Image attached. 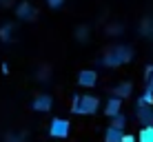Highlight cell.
<instances>
[{"label":"cell","mask_w":153,"mask_h":142,"mask_svg":"<svg viewBox=\"0 0 153 142\" xmlns=\"http://www.w3.org/2000/svg\"><path fill=\"white\" fill-rule=\"evenodd\" d=\"M11 31H13L11 25H4V27L0 29V40H2V42H9V40H11Z\"/></svg>","instance_id":"7c38bea8"},{"label":"cell","mask_w":153,"mask_h":142,"mask_svg":"<svg viewBox=\"0 0 153 142\" xmlns=\"http://www.w3.org/2000/svg\"><path fill=\"white\" fill-rule=\"evenodd\" d=\"M135 115L142 124H153V104H144V102H138V109H135Z\"/></svg>","instance_id":"5b68a950"},{"label":"cell","mask_w":153,"mask_h":142,"mask_svg":"<svg viewBox=\"0 0 153 142\" xmlns=\"http://www.w3.org/2000/svg\"><path fill=\"white\" fill-rule=\"evenodd\" d=\"M16 16L22 18V20H33L36 18V9L31 7L29 2H22V4H18V9H16Z\"/></svg>","instance_id":"ba28073f"},{"label":"cell","mask_w":153,"mask_h":142,"mask_svg":"<svg viewBox=\"0 0 153 142\" xmlns=\"http://www.w3.org/2000/svg\"><path fill=\"white\" fill-rule=\"evenodd\" d=\"M96 82H98V71H93V69H82L80 76H78V85L84 89L96 87Z\"/></svg>","instance_id":"8992f818"},{"label":"cell","mask_w":153,"mask_h":142,"mask_svg":"<svg viewBox=\"0 0 153 142\" xmlns=\"http://www.w3.org/2000/svg\"><path fill=\"white\" fill-rule=\"evenodd\" d=\"M111 127H118V129H124V127H126V115H124L122 111L111 118Z\"/></svg>","instance_id":"8fae6325"},{"label":"cell","mask_w":153,"mask_h":142,"mask_svg":"<svg viewBox=\"0 0 153 142\" xmlns=\"http://www.w3.org/2000/svg\"><path fill=\"white\" fill-rule=\"evenodd\" d=\"M146 80H149V85H146V87H149V89H153V73H151L149 78H146Z\"/></svg>","instance_id":"ac0fdd59"},{"label":"cell","mask_w":153,"mask_h":142,"mask_svg":"<svg viewBox=\"0 0 153 142\" xmlns=\"http://www.w3.org/2000/svg\"><path fill=\"white\" fill-rule=\"evenodd\" d=\"M51 107H53V98L49 96V93H42V96H36L31 100V109L38 113H45V111H51Z\"/></svg>","instance_id":"277c9868"},{"label":"cell","mask_w":153,"mask_h":142,"mask_svg":"<svg viewBox=\"0 0 153 142\" xmlns=\"http://www.w3.org/2000/svg\"><path fill=\"white\" fill-rule=\"evenodd\" d=\"M122 111V98L113 96L107 100V104H104V115H109V118H113V115H118Z\"/></svg>","instance_id":"52a82bcc"},{"label":"cell","mask_w":153,"mask_h":142,"mask_svg":"<svg viewBox=\"0 0 153 142\" xmlns=\"http://www.w3.org/2000/svg\"><path fill=\"white\" fill-rule=\"evenodd\" d=\"M122 138H124V129L109 127L104 131V142H122Z\"/></svg>","instance_id":"9c48e42d"},{"label":"cell","mask_w":153,"mask_h":142,"mask_svg":"<svg viewBox=\"0 0 153 142\" xmlns=\"http://www.w3.org/2000/svg\"><path fill=\"white\" fill-rule=\"evenodd\" d=\"M131 93H133V85H131V82H120L118 87L113 89V96H118V98H129Z\"/></svg>","instance_id":"30bf717a"},{"label":"cell","mask_w":153,"mask_h":142,"mask_svg":"<svg viewBox=\"0 0 153 142\" xmlns=\"http://www.w3.org/2000/svg\"><path fill=\"white\" fill-rule=\"evenodd\" d=\"M122 142H135V135H126V133H124V138H122Z\"/></svg>","instance_id":"e0dca14e"},{"label":"cell","mask_w":153,"mask_h":142,"mask_svg":"<svg viewBox=\"0 0 153 142\" xmlns=\"http://www.w3.org/2000/svg\"><path fill=\"white\" fill-rule=\"evenodd\" d=\"M78 40H80V42L89 40V27H80L78 29Z\"/></svg>","instance_id":"5bb4252c"},{"label":"cell","mask_w":153,"mask_h":142,"mask_svg":"<svg viewBox=\"0 0 153 142\" xmlns=\"http://www.w3.org/2000/svg\"><path fill=\"white\" fill-rule=\"evenodd\" d=\"M138 102H144V104H153V89H149L146 87L144 89V93L138 98Z\"/></svg>","instance_id":"4fadbf2b"},{"label":"cell","mask_w":153,"mask_h":142,"mask_svg":"<svg viewBox=\"0 0 153 142\" xmlns=\"http://www.w3.org/2000/svg\"><path fill=\"white\" fill-rule=\"evenodd\" d=\"M131 58H133V49L118 45V47H113V49H109L107 54L102 56L100 62H102L104 67H120V65H124V62H129Z\"/></svg>","instance_id":"6da1fadb"},{"label":"cell","mask_w":153,"mask_h":142,"mask_svg":"<svg viewBox=\"0 0 153 142\" xmlns=\"http://www.w3.org/2000/svg\"><path fill=\"white\" fill-rule=\"evenodd\" d=\"M51 78V73H49V69H42L40 73H38V80H49Z\"/></svg>","instance_id":"2e32d148"},{"label":"cell","mask_w":153,"mask_h":142,"mask_svg":"<svg viewBox=\"0 0 153 142\" xmlns=\"http://www.w3.org/2000/svg\"><path fill=\"white\" fill-rule=\"evenodd\" d=\"M100 109V100L96 96H76L71 104V111L76 115H91Z\"/></svg>","instance_id":"7a4b0ae2"},{"label":"cell","mask_w":153,"mask_h":142,"mask_svg":"<svg viewBox=\"0 0 153 142\" xmlns=\"http://www.w3.org/2000/svg\"><path fill=\"white\" fill-rule=\"evenodd\" d=\"M47 4H49L51 9H60L62 4H65V0H47Z\"/></svg>","instance_id":"9a60e30c"},{"label":"cell","mask_w":153,"mask_h":142,"mask_svg":"<svg viewBox=\"0 0 153 142\" xmlns=\"http://www.w3.org/2000/svg\"><path fill=\"white\" fill-rule=\"evenodd\" d=\"M69 133H71V122L69 120H65V118H53L51 120V124H49V135L51 138L65 140V138H69Z\"/></svg>","instance_id":"3957f363"}]
</instances>
